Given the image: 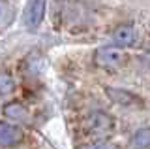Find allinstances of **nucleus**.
Segmentation results:
<instances>
[{
    "mask_svg": "<svg viewBox=\"0 0 150 149\" xmlns=\"http://www.w3.org/2000/svg\"><path fill=\"white\" fill-rule=\"evenodd\" d=\"M115 119L111 117V115L103 113V111H94L86 117V123H84V130H86V134H90V136L98 138V142H105L103 138L111 136L112 132H115Z\"/></svg>",
    "mask_w": 150,
    "mask_h": 149,
    "instance_id": "f257e3e1",
    "label": "nucleus"
},
{
    "mask_svg": "<svg viewBox=\"0 0 150 149\" xmlns=\"http://www.w3.org/2000/svg\"><path fill=\"white\" fill-rule=\"evenodd\" d=\"M96 64L101 68H107V70H115V68H120L122 64L126 62V55L124 51L118 49V47H100L96 51Z\"/></svg>",
    "mask_w": 150,
    "mask_h": 149,
    "instance_id": "f03ea898",
    "label": "nucleus"
},
{
    "mask_svg": "<svg viewBox=\"0 0 150 149\" xmlns=\"http://www.w3.org/2000/svg\"><path fill=\"white\" fill-rule=\"evenodd\" d=\"M45 15V0H30L26 6L25 23L28 29H38Z\"/></svg>",
    "mask_w": 150,
    "mask_h": 149,
    "instance_id": "7ed1b4c3",
    "label": "nucleus"
},
{
    "mask_svg": "<svg viewBox=\"0 0 150 149\" xmlns=\"http://www.w3.org/2000/svg\"><path fill=\"white\" fill-rule=\"evenodd\" d=\"M107 96L115 102V104H120L124 108H133V106H143V100L139 96H135L133 92L126 91V89H115V87H107Z\"/></svg>",
    "mask_w": 150,
    "mask_h": 149,
    "instance_id": "20e7f679",
    "label": "nucleus"
},
{
    "mask_svg": "<svg viewBox=\"0 0 150 149\" xmlns=\"http://www.w3.org/2000/svg\"><path fill=\"white\" fill-rule=\"evenodd\" d=\"M23 138H25V134H23V130L19 127L9 125L6 121L0 125V142H2V147H13L17 143H21Z\"/></svg>",
    "mask_w": 150,
    "mask_h": 149,
    "instance_id": "39448f33",
    "label": "nucleus"
},
{
    "mask_svg": "<svg viewBox=\"0 0 150 149\" xmlns=\"http://www.w3.org/2000/svg\"><path fill=\"white\" fill-rule=\"evenodd\" d=\"M137 40V32H135L133 25H118L112 32V42L116 44V47H128L133 45Z\"/></svg>",
    "mask_w": 150,
    "mask_h": 149,
    "instance_id": "423d86ee",
    "label": "nucleus"
},
{
    "mask_svg": "<svg viewBox=\"0 0 150 149\" xmlns=\"http://www.w3.org/2000/svg\"><path fill=\"white\" fill-rule=\"evenodd\" d=\"M4 115L8 119H15V121H28V110L23 104L17 102H9L4 106Z\"/></svg>",
    "mask_w": 150,
    "mask_h": 149,
    "instance_id": "0eeeda50",
    "label": "nucleus"
},
{
    "mask_svg": "<svg viewBox=\"0 0 150 149\" xmlns=\"http://www.w3.org/2000/svg\"><path fill=\"white\" fill-rule=\"evenodd\" d=\"M133 149H150V128H139L131 138Z\"/></svg>",
    "mask_w": 150,
    "mask_h": 149,
    "instance_id": "6e6552de",
    "label": "nucleus"
},
{
    "mask_svg": "<svg viewBox=\"0 0 150 149\" xmlns=\"http://www.w3.org/2000/svg\"><path fill=\"white\" fill-rule=\"evenodd\" d=\"M0 89H2V96H6V95L15 91V80L8 72H4L2 77H0Z\"/></svg>",
    "mask_w": 150,
    "mask_h": 149,
    "instance_id": "1a4fd4ad",
    "label": "nucleus"
},
{
    "mask_svg": "<svg viewBox=\"0 0 150 149\" xmlns=\"http://www.w3.org/2000/svg\"><path fill=\"white\" fill-rule=\"evenodd\" d=\"M84 149H116V145H112L109 142H96V143H90Z\"/></svg>",
    "mask_w": 150,
    "mask_h": 149,
    "instance_id": "9d476101",
    "label": "nucleus"
}]
</instances>
